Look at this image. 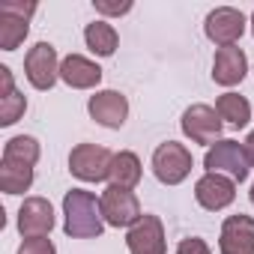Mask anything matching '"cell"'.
I'll list each match as a JSON object with an SVG mask.
<instances>
[{"mask_svg":"<svg viewBox=\"0 0 254 254\" xmlns=\"http://www.w3.org/2000/svg\"><path fill=\"white\" fill-rule=\"evenodd\" d=\"M180 126H183V135L191 144H203V147H212L215 141H221V132H224V123H221L218 111L209 108V105H191V108H186Z\"/></svg>","mask_w":254,"mask_h":254,"instance_id":"5b68a950","label":"cell"},{"mask_svg":"<svg viewBox=\"0 0 254 254\" xmlns=\"http://www.w3.org/2000/svg\"><path fill=\"white\" fill-rule=\"evenodd\" d=\"M215 111L227 126H233V129H245L248 120H251V102L239 93H221L215 99Z\"/></svg>","mask_w":254,"mask_h":254,"instance_id":"d6986e66","label":"cell"},{"mask_svg":"<svg viewBox=\"0 0 254 254\" xmlns=\"http://www.w3.org/2000/svg\"><path fill=\"white\" fill-rule=\"evenodd\" d=\"M33 186V168L21 165V162H0V189L6 194H24Z\"/></svg>","mask_w":254,"mask_h":254,"instance_id":"ffe728a7","label":"cell"},{"mask_svg":"<svg viewBox=\"0 0 254 254\" xmlns=\"http://www.w3.org/2000/svg\"><path fill=\"white\" fill-rule=\"evenodd\" d=\"M24 111H27V99H24L18 90L9 93V96H0V126L18 123V120L24 117Z\"/></svg>","mask_w":254,"mask_h":254,"instance_id":"7402d4cb","label":"cell"},{"mask_svg":"<svg viewBox=\"0 0 254 254\" xmlns=\"http://www.w3.org/2000/svg\"><path fill=\"white\" fill-rule=\"evenodd\" d=\"M251 203H254V183H251Z\"/></svg>","mask_w":254,"mask_h":254,"instance_id":"83f0119b","label":"cell"},{"mask_svg":"<svg viewBox=\"0 0 254 254\" xmlns=\"http://www.w3.org/2000/svg\"><path fill=\"white\" fill-rule=\"evenodd\" d=\"M60 57L51 42H36L24 57V75L36 90H51L60 78Z\"/></svg>","mask_w":254,"mask_h":254,"instance_id":"52a82bcc","label":"cell"},{"mask_svg":"<svg viewBox=\"0 0 254 254\" xmlns=\"http://www.w3.org/2000/svg\"><path fill=\"white\" fill-rule=\"evenodd\" d=\"M203 168H206L209 174H224V177H230L233 183H245V180H248V171H251V162H248L245 144L230 141V138H221V141H215V144L206 150Z\"/></svg>","mask_w":254,"mask_h":254,"instance_id":"7a4b0ae2","label":"cell"},{"mask_svg":"<svg viewBox=\"0 0 254 254\" xmlns=\"http://www.w3.org/2000/svg\"><path fill=\"white\" fill-rule=\"evenodd\" d=\"M141 159L132 153V150H120V153H114V162H111V186H117V189H135L138 183H141Z\"/></svg>","mask_w":254,"mask_h":254,"instance_id":"e0dca14e","label":"cell"},{"mask_svg":"<svg viewBox=\"0 0 254 254\" xmlns=\"http://www.w3.org/2000/svg\"><path fill=\"white\" fill-rule=\"evenodd\" d=\"M84 42H87V48L93 54L111 57L117 51V45H120V33H117L114 24H108L105 18H99V21H93V24L84 27Z\"/></svg>","mask_w":254,"mask_h":254,"instance_id":"ac0fdd59","label":"cell"},{"mask_svg":"<svg viewBox=\"0 0 254 254\" xmlns=\"http://www.w3.org/2000/svg\"><path fill=\"white\" fill-rule=\"evenodd\" d=\"M87 111L99 126H105V129H123L126 117H129V99L117 90H99V93L90 96Z\"/></svg>","mask_w":254,"mask_h":254,"instance_id":"7c38bea8","label":"cell"},{"mask_svg":"<svg viewBox=\"0 0 254 254\" xmlns=\"http://www.w3.org/2000/svg\"><path fill=\"white\" fill-rule=\"evenodd\" d=\"M177 254H212V251H209V245L200 236H189V239H183L177 245Z\"/></svg>","mask_w":254,"mask_h":254,"instance_id":"d4e9b609","label":"cell"},{"mask_svg":"<svg viewBox=\"0 0 254 254\" xmlns=\"http://www.w3.org/2000/svg\"><path fill=\"white\" fill-rule=\"evenodd\" d=\"M111 162L114 153L99 144H78L69 153V171L81 183H102L111 177Z\"/></svg>","mask_w":254,"mask_h":254,"instance_id":"277c9868","label":"cell"},{"mask_svg":"<svg viewBox=\"0 0 254 254\" xmlns=\"http://www.w3.org/2000/svg\"><path fill=\"white\" fill-rule=\"evenodd\" d=\"M9 93H15L12 69H9V66H0V96H9Z\"/></svg>","mask_w":254,"mask_h":254,"instance_id":"484cf974","label":"cell"},{"mask_svg":"<svg viewBox=\"0 0 254 254\" xmlns=\"http://www.w3.org/2000/svg\"><path fill=\"white\" fill-rule=\"evenodd\" d=\"M63 230L72 239H96L105 233L102 200L93 191L72 189L63 197Z\"/></svg>","mask_w":254,"mask_h":254,"instance_id":"6da1fadb","label":"cell"},{"mask_svg":"<svg viewBox=\"0 0 254 254\" xmlns=\"http://www.w3.org/2000/svg\"><path fill=\"white\" fill-rule=\"evenodd\" d=\"M93 6L99 15H126L132 9V0H123V3H114V0H93Z\"/></svg>","mask_w":254,"mask_h":254,"instance_id":"cb8c5ba5","label":"cell"},{"mask_svg":"<svg viewBox=\"0 0 254 254\" xmlns=\"http://www.w3.org/2000/svg\"><path fill=\"white\" fill-rule=\"evenodd\" d=\"M221 254H254V218L251 215H227L218 236Z\"/></svg>","mask_w":254,"mask_h":254,"instance_id":"5bb4252c","label":"cell"},{"mask_svg":"<svg viewBox=\"0 0 254 254\" xmlns=\"http://www.w3.org/2000/svg\"><path fill=\"white\" fill-rule=\"evenodd\" d=\"M36 12V3H0V48L15 51L30 30V18Z\"/></svg>","mask_w":254,"mask_h":254,"instance_id":"9c48e42d","label":"cell"},{"mask_svg":"<svg viewBox=\"0 0 254 254\" xmlns=\"http://www.w3.org/2000/svg\"><path fill=\"white\" fill-rule=\"evenodd\" d=\"M60 78L72 90H93L102 81V66L93 63V60H87L84 54H69L60 63Z\"/></svg>","mask_w":254,"mask_h":254,"instance_id":"2e32d148","label":"cell"},{"mask_svg":"<svg viewBox=\"0 0 254 254\" xmlns=\"http://www.w3.org/2000/svg\"><path fill=\"white\" fill-rule=\"evenodd\" d=\"M248 72V57L239 45L230 48H218L215 60H212V81L221 87H236Z\"/></svg>","mask_w":254,"mask_h":254,"instance_id":"9a60e30c","label":"cell"},{"mask_svg":"<svg viewBox=\"0 0 254 254\" xmlns=\"http://www.w3.org/2000/svg\"><path fill=\"white\" fill-rule=\"evenodd\" d=\"M39 156H42V147L33 135H15L3 144V159H9V162H21V165L33 168L39 162Z\"/></svg>","mask_w":254,"mask_h":254,"instance_id":"44dd1931","label":"cell"},{"mask_svg":"<svg viewBox=\"0 0 254 254\" xmlns=\"http://www.w3.org/2000/svg\"><path fill=\"white\" fill-rule=\"evenodd\" d=\"M18 254H57V248L48 236H36V239H24L18 245Z\"/></svg>","mask_w":254,"mask_h":254,"instance_id":"603a6c76","label":"cell"},{"mask_svg":"<svg viewBox=\"0 0 254 254\" xmlns=\"http://www.w3.org/2000/svg\"><path fill=\"white\" fill-rule=\"evenodd\" d=\"M194 200L209 209V212H218V209H227L233 200H236V183L224 174H203L197 183H194Z\"/></svg>","mask_w":254,"mask_h":254,"instance_id":"8fae6325","label":"cell"},{"mask_svg":"<svg viewBox=\"0 0 254 254\" xmlns=\"http://www.w3.org/2000/svg\"><path fill=\"white\" fill-rule=\"evenodd\" d=\"M126 245H129V254H165L168 242H165V224L159 215L144 212L138 224L129 227L126 233Z\"/></svg>","mask_w":254,"mask_h":254,"instance_id":"30bf717a","label":"cell"},{"mask_svg":"<svg viewBox=\"0 0 254 254\" xmlns=\"http://www.w3.org/2000/svg\"><path fill=\"white\" fill-rule=\"evenodd\" d=\"M191 168H194V159L186 144L165 141L153 153V174L162 186H180L183 180H189Z\"/></svg>","mask_w":254,"mask_h":254,"instance_id":"3957f363","label":"cell"},{"mask_svg":"<svg viewBox=\"0 0 254 254\" xmlns=\"http://www.w3.org/2000/svg\"><path fill=\"white\" fill-rule=\"evenodd\" d=\"M102 215H105V224L111 227H132L141 221V200L135 191L129 189H117V186H108L102 191Z\"/></svg>","mask_w":254,"mask_h":254,"instance_id":"8992f818","label":"cell"},{"mask_svg":"<svg viewBox=\"0 0 254 254\" xmlns=\"http://www.w3.org/2000/svg\"><path fill=\"white\" fill-rule=\"evenodd\" d=\"M54 230V206L45 197H24L18 209V233L24 239L48 236Z\"/></svg>","mask_w":254,"mask_h":254,"instance_id":"4fadbf2b","label":"cell"},{"mask_svg":"<svg viewBox=\"0 0 254 254\" xmlns=\"http://www.w3.org/2000/svg\"><path fill=\"white\" fill-rule=\"evenodd\" d=\"M251 33H254V15H251Z\"/></svg>","mask_w":254,"mask_h":254,"instance_id":"f1b7e54d","label":"cell"},{"mask_svg":"<svg viewBox=\"0 0 254 254\" xmlns=\"http://www.w3.org/2000/svg\"><path fill=\"white\" fill-rule=\"evenodd\" d=\"M245 153H248V162L254 165V132H248V138H245Z\"/></svg>","mask_w":254,"mask_h":254,"instance_id":"4316f807","label":"cell"},{"mask_svg":"<svg viewBox=\"0 0 254 254\" xmlns=\"http://www.w3.org/2000/svg\"><path fill=\"white\" fill-rule=\"evenodd\" d=\"M245 24L248 21H245V15L239 9H233V6H215L206 15V21H203V33L218 48H230V45H236L242 39Z\"/></svg>","mask_w":254,"mask_h":254,"instance_id":"ba28073f","label":"cell"}]
</instances>
